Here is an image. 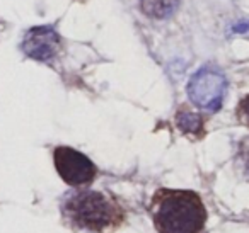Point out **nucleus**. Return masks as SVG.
Instances as JSON below:
<instances>
[{"mask_svg": "<svg viewBox=\"0 0 249 233\" xmlns=\"http://www.w3.org/2000/svg\"><path fill=\"white\" fill-rule=\"evenodd\" d=\"M150 215L159 233H201L207 209L193 191L159 189L150 201Z\"/></svg>", "mask_w": 249, "mask_h": 233, "instance_id": "1", "label": "nucleus"}, {"mask_svg": "<svg viewBox=\"0 0 249 233\" xmlns=\"http://www.w3.org/2000/svg\"><path fill=\"white\" fill-rule=\"evenodd\" d=\"M241 157H242V160H244V167L248 168V172H249V140L242 143Z\"/></svg>", "mask_w": 249, "mask_h": 233, "instance_id": "9", "label": "nucleus"}, {"mask_svg": "<svg viewBox=\"0 0 249 233\" xmlns=\"http://www.w3.org/2000/svg\"><path fill=\"white\" fill-rule=\"evenodd\" d=\"M237 117L242 123L249 126V96L244 97V99L241 100V104L237 106Z\"/></svg>", "mask_w": 249, "mask_h": 233, "instance_id": "8", "label": "nucleus"}, {"mask_svg": "<svg viewBox=\"0 0 249 233\" xmlns=\"http://www.w3.org/2000/svg\"><path fill=\"white\" fill-rule=\"evenodd\" d=\"M21 48L29 58L38 62H50L55 58L60 50V36L56 34L55 29L48 26L33 28L26 33Z\"/></svg>", "mask_w": 249, "mask_h": 233, "instance_id": "5", "label": "nucleus"}, {"mask_svg": "<svg viewBox=\"0 0 249 233\" xmlns=\"http://www.w3.org/2000/svg\"><path fill=\"white\" fill-rule=\"evenodd\" d=\"M179 5V0H140V7L149 17L164 19L171 16Z\"/></svg>", "mask_w": 249, "mask_h": 233, "instance_id": "6", "label": "nucleus"}, {"mask_svg": "<svg viewBox=\"0 0 249 233\" xmlns=\"http://www.w3.org/2000/svg\"><path fill=\"white\" fill-rule=\"evenodd\" d=\"M225 77L213 68H201L191 77L188 83V96L191 102L207 111L220 109L225 94Z\"/></svg>", "mask_w": 249, "mask_h": 233, "instance_id": "3", "label": "nucleus"}, {"mask_svg": "<svg viewBox=\"0 0 249 233\" xmlns=\"http://www.w3.org/2000/svg\"><path fill=\"white\" fill-rule=\"evenodd\" d=\"M176 124L184 133L201 134V131H203V117H201L200 114H195L186 109L179 111V113L176 114Z\"/></svg>", "mask_w": 249, "mask_h": 233, "instance_id": "7", "label": "nucleus"}, {"mask_svg": "<svg viewBox=\"0 0 249 233\" xmlns=\"http://www.w3.org/2000/svg\"><path fill=\"white\" fill-rule=\"evenodd\" d=\"M53 162L60 177L73 187L90 184L97 174L96 165L84 153L70 147H56L53 151Z\"/></svg>", "mask_w": 249, "mask_h": 233, "instance_id": "4", "label": "nucleus"}, {"mask_svg": "<svg viewBox=\"0 0 249 233\" xmlns=\"http://www.w3.org/2000/svg\"><path fill=\"white\" fill-rule=\"evenodd\" d=\"M62 215L72 226L94 233L116 228L124 219L123 208L97 191L70 192L62 202Z\"/></svg>", "mask_w": 249, "mask_h": 233, "instance_id": "2", "label": "nucleus"}]
</instances>
